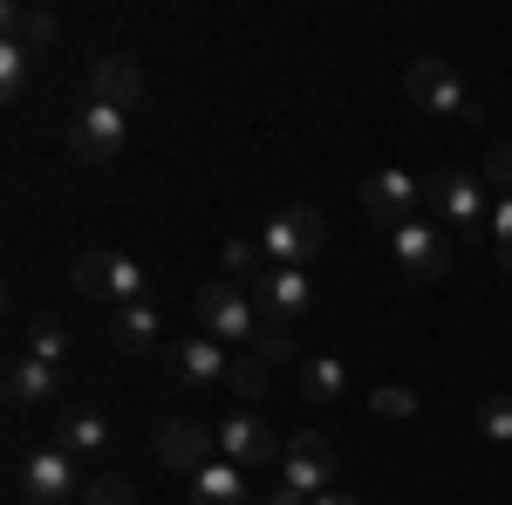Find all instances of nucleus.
<instances>
[{"label": "nucleus", "instance_id": "423d86ee", "mask_svg": "<svg viewBox=\"0 0 512 505\" xmlns=\"http://www.w3.org/2000/svg\"><path fill=\"white\" fill-rule=\"evenodd\" d=\"M253 308H260V328H294L301 314L315 308V273L308 267H267L253 280Z\"/></svg>", "mask_w": 512, "mask_h": 505}, {"label": "nucleus", "instance_id": "6ab92c4d", "mask_svg": "<svg viewBox=\"0 0 512 505\" xmlns=\"http://www.w3.org/2000/svg\"><path fill=\"white\" fill-rule=\"evenodd\" d=\"M342 389H349V362L342 355H308L301 362V396L308 403H335Z\"/></svg>", "mask_w": 512, "mask_h": 505}, {"label": "nucleus", "instance_id": "39448f33", "mask_svg": "<svg viewBox=\"0 0 512 505\" xmlns=\"http://www.w3.org/2000/svg\"><path fill=\"white\" fill-rule=\"evenodd\" d=\"M82 492H89V485H82V471H76V451L41 444V451L21 458V499L28 505H69V499H82Z\"/></svg>", "mask_w": 512, "mask_h": 505}, {"label": "nucleus", "instance_id": "7ed1b4c3", "mask_svg": "<svg viewBox=\"0 0 512 505\" xmlns=\"http://www.w3.org/2000/svg\"><path fill=\"white\" fill-rule=\"evenodd\" d=\"M192 314H198V335H212V342H253L260 335V308H253V294L233 287V280H205Z\"/></svg>", "mask_w": 512, "mask_h": 505}, {"label": "nucleus", "instance_id": "f3484780", "mask_svg": "<svg viewBox=\"0 0 512 505\" xmlns=\"http://www.w3.org/2000/svg\"><path fill=\"white\" fill-rule=\"evenodd\" d=\"M192 505H246V471L233 458H212L205 471H192Z\"/></svg>", "mask_w": 512, "mask_h": 505}, {"label": "nucleus", "instance_id": "f03ea898", "mask_svg": "<svg viewBox=\"0 0 512 505\" xmlns=\"http://www.w3.org/2000/svg\"><path fill=\"white\" fill-rule=\"evenodd\" d=\"M69 280H76L82 301H117V308H130V301H144V267L130 260V253H110V246H96V253H82L76 267H69Z\"/></svg>", "mask_w": 512, "mask_h": 505}, {"label": "nucleus", "instance_id": "4be33fe9", "mask_svg": "<svg viewBox=\"0 0 512 505\" xmlns=\"http://www.w3.org/2000/svg\"><path fill=\"white\" fill-rule=\"evenodd\" d=\"M226 389L239 396V410H253L260 396H267V362L246 349V355H233V369H226Z\"/></svg>", "mask_w": 512, "mask_h": 505}, {"label": "nucleus", "instance_id": "9d476101", "mask_svg": "<svg viewBox=\"0 0 512 505\" xmlns=\"http://www.w3.org/2000/svg\"><path fill=\"white\" fill-rule=\"evenodd\" d=\"M396 267L410 273V280H444L451 273V239L424 226V219H410V226H396Z\"/></svg>", "mask_w": 512, "mask_h": 505}, {"label": "nucleus", "instance_id": "c85d7f7f", "mask_svg": "<svg viewBox=\"0 0 512 505\" xmlns=\"http://www.w3.org/2000/svg\"><path fill=\"white\" fill-rule=\"evenodd\" d=\"M478 185L512 198V144H492V151H485V164H478Z\"/></svg>", "mask_w": 512, "mask_h": 505}, {"label": "nucleus", "instance_id": "a878e982", "mask_svg": "<svg viewBox=\"0 0 512 505\" xmlns=\"http://www.w3.org/2000/svg\"><path fill=\"white\" fill-rule=\"evenodd\" d=\"M478 437H492V444H512V389H492V396L478 403Z\"/></svg>", "mask_w": 512, "mask_h": 505}, {"label": "nucleus", "instance_id": "f8f14e48", "mask_svg": "<svg viewBox=\"0 0 512 505\" xmlns=\"http://www.w3.org/2000/svg\"><path fill=\"white\" fill-rule=\"evenodd\" d=\"M424 198L451 226H465V233H478V219H485V185H478L472 171H437L431 185H424Z\"/></svg>", "mask_w": 512, "mask_h": 505}, {"label": "nucleus", "instance_id": "a211bd4d", "mask_svg": "<svg viewBox=\"0 0 512 505\" xmlns=\"http://www.w3.org/2000/svg\"><path fill=\"white\" fill-rule=\"evenodd\" d=\"M0 21H7V41H14V48H28V55H41V48L55 41V14H48V7L7 0V7H0Z\"/></svg>", "mask_w": 512, "mask_h": 505}, {"label": "nucleus", "instance_id": "393cba45", "mask_svg": "<svg viewBox=\"0 0 512 505\" xmlns=\"http://www.w3.org/2000/svg\"><path fill=\"white\" fill-rule=\"evenodd\" d=\"M219 267H226V280H260L267 273V253H260V239H226V253H219Z\"/></svg>", "mask_w": 512, "mask_h": 505}, {"label": "nucleus", "instance_id": "4468645a", "mask_svg": "<svg viewBox=\"0 0 512 505\" xmlns=\"http://www.w3.org/2000/svg\"><path fill=\"white\" fill-rule=\"evenodd\" d=\"M212 444H219V430L192 424V417H171V424L158 430V458L171 471H205L212 465Z\"/></svg>", "mask_w": 512, "mask_h": 505}, {"label": "nucleus", "instance_id": "9b49d317", "mask_svg": "<svg viewBox=\"0 0 512 505\" xmlns=\"http://www.w3.org/2000/svg\"><path fill=\"white\" fill-rule=\"evenodd\" d=\"M417 205H424V185H417L410 171H376V178H362V212H369V219L410 226Z\"/></svg>", "mask_w": 512, "mask_h": 505}, {"label": "nucleus", "instance_id": "ddd939ff", "mask_svg": "<svg viewBox=\"0 0 512 505\" xmlns=\"http://www.w3.org/2000/svg\"><path fill=\"white\" fill-rule=\"evenodd\" d=\"M89 103H110V110H137L144 103V69L130 62V55H96V69H89Z\"/></svg>", "mask_w": 512, "mask_h": 505}, {"label": "nucleus", "instance_id": "2f4dec72", "mask_svg": "<svg viewBox=\"0 0 512 505\" xmlns=\"http://www.w3.org/2000/svg\"><path fill=\"white\" fill-rule=\"evenodd\" d=\"M260 505H308V499H301L294 485H280V492H267V499H260Z\"/></svg>", "mask_w": 512, "mask_h": 505}, {"label": "nucleus", "instance_id": "5701e85b", "mask_svg": "<svg viewBox=\"0 0 512 505\" xmlns=\"http://www.w3.org/2000/svg\"><path fill=\"white\" fill-rule=\"evenodd\" d=\"M55 437H62V451H103V444H110V424H103L96 410H69Z\"/></svg>", "mask_w": 512, "mask_h": 505}, {"label": "nucleus", "instance_id": "b1692460", "mask_svg": "<svg viewBox=\"0 0 512 505\" xmlns=\"http://www.w3.org/2000/svg\"><path fill=\"white\" fill-rule=\"evenodd\" d=\"M28 76H35V55L14 48V41H0V96L21 103V96H28Z\"/></svg>", "mask_w": 512, "mask_h": 505}, {"label": "nucleus", "instance_id": "dca6fc26", "mask_svg": "<svg viewBox=\"0 0 512 505\" xmlns=\"http://www.w3.org/2000/svg\"><path fill=\"white\" fill-rule=\"evenodd\" d=\"M226 369H233V355L219 349L212 335H192V342H178V349H171V376H178V383H192V389L226 383Z\"/></svg>", "mask_w": 512, "mask_h": 505}, {"label": "nucleus", "instance_id": "f257e3e1", "mask_svg": "<svg viewBox=\"0 0 512 505\" xmlns=\"http://www.w3.org/2000/svg\"><path fill=\"white\" fill-rule=\"evenodd\" d=\"M321 239H328V226L315 205H280L260 226V253H267V267H315Z\"/></svg>", "mask_w": 512, "mask_h": 505}, {"label": "nucleus", "instance_id": "473e14b6", "mask_svg": "<svg viewBox=\"0 0 512 505\" xmlns=\"http://www.w3.org/2000/svg\"><path fill=\"white\" fill-rule=\"evenodd\" d=\"M308 505H362V499H349V492H321V499H308Z\"/></svg>", "mask_w": 512, "mask_h": 505}, {"label": "nucleus", "instance_id": "c756f323", "mask_svg": "<svg viewBox=\"0 0 512 505\" xmlns=\"http://www.w3.org/2000/svg\"><path fill=\"white\" fill-rule=\"evenodd\" d=\"M253 355H260L267 369H274V362H294V335H287V328H260V335H253Z\"/></svg>", "mask_w": 512, "mask_h": 505}, {"label": "nucleus", "instance_id": "cd10ccee", "mask_svg": "<svg viewBox=\"0 0 512 505\" xmlns=\"http://www.w3.org/2000/svg\"><path fill=\"white\" fill-rule=\"evenodd\" d=\"M82 505H137V485H130L123 471H103V478H89Z\"/></svg>", "mask_w": 512, "mask_h": 505}, {"label": "nucleus", "instance_id": "2eb2a0df", "mask_svg": "<svg viewBox=\"0 0 512 505\" xmlns=\"http://www.w3.org/2000/svg\"><path fill=\"white\" fill-rule=\"evenodd\" d=\"M55 389H62V369H55V362H41V355H28V349L7 362V403H14V410H35Z\"/></svg>", "mask_w": 512, "mask_h": 505}, {"label": "nucleus", "instance_id": "0eeeda50", "mask_svg": "<svg viewBox=\"0 0 512 505\" xmlns=\"http://www.w3.org/2000/svg\"><path fill=\"white\" fill-rule=\"evenodd\" d=\"M219 458H233L246 478L253 471H267L274 458H287V444H280V430L260 417V410H233L226 424H219Z\"/></svg>", "mask_w": 512, "mask_h": 505}, {"label": "nucleus", "instance_id": "aec40b11", "mask_svg": "<svg viewBox=\"0 0 512 505\" xmlns=\"http://www.w3.org/2000/svg\"><path fill=\"white\" fill-rule=\"evenodd\" d=\"M110 342H117L123 355H144L151 342H158V308H144V301L117 308V321H110Z\"/></svg>", "mask_w": 512, "mask_h": 505}, {"label": "nucleus", "instance_id": "6e6552de", "mask_svg": "<svg viewBox=\"0 0 512 505\" xmlns=\"http://www.w3.org/2000/svg\"><path fill=\"white\" fill-rule=\"evenodd\" d=\"M123 137H130V117L110 110V103H89V110L69 123V157L89 164V171H103V164H117V157H123Z\"/></svg>", "mask_w": 512, "mask_h": 505}, {"label": "nucleus", "instance_id": "bb28decb", "mask_svg": "<svg viewBox=\"0 0 512 505\" xmlns=\"http://www.w3.org/2000/svg\"><path fill=\"white\" fill-rule=\"evenodd\" d=\"M369 410H376V417H390V424H410V417H417V389L376 383V389H369Z\"/></svg>", "mask_w": 512, "mask_h": 505}, {"label": "nucleus", "instance_id": "412c9836", "mask_svg": "<svg viewBox=\"0 0 512 505\" xmlns=\"http://www.w3.org/2000/svg\"><path fill=\"white\" fill-rule=\"evenodd\" d=\"M28 355H41V362L62 369V362L76 355V342H69V328H62L55 314H35V321H28Z\"/></svg>", "mask_w": 512, "mask_h": 505}, {"label": "nucleus", "instance_id": "1a4fd4ad", "mask_svg": "<svg viewBox=\"0 0 512 505\" xmlns=\"http://www.w3.org/2000/svg\"><path fill=\"white\" fill-rule=\"evenodd\" d=\"M280 471H287V485H294L301 499H321V492L335 485V444H328V437H315V430H301V437H287Z\"/></svg>", "mask_w": 512, "mask_h": 505}, {"label": "nucleus", "instance_id": "7c9ffc66", "mask_svg": "<svg viewBox=\"0 0 512 505\" xmlns=\"http://www.w3.org/2000/svg\"><path fill=\"white\" fill-rule=\"evenodd\" d=\"M492 233H499V260H506V273H512V198L492 212Z\"/></svg>", "mask_w": 512, "mask_h": 505}, {"label": "nucleus", "instance_id": "20e7f679", "mask_svg": "<svg viewBox=\"0 0 512 505\" xmlns=\"http://www.w3.org/2000/svg\"><path fill=\"white\" fill-rule=\"evenodd\" d=\"M403 89H410V103H417V110H431V117H458V123H478V117H485V110H478V96L451 76V62H437V55L410 62Z\"/></svg>", "mask_w": 512, "mask_h": 505}]
</instances>
